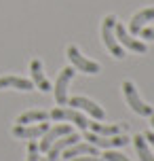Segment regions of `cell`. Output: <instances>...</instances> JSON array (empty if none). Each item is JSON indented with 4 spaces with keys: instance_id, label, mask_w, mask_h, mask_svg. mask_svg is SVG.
<instances>
[{
    "instance_id": "cell-1",
    "label": "cell",
    "mask_w": 154,
    "mask_h": 161,
    "mask_svg": "<svg viewBox=\"0 0 154 161\" xmlns=\"http://www.w3.org/2000/svg\"><path fill=\"white\" fill-rule=\"evenodd\" d=\"M114 25H116V17H114V15H105L104 21H101V40H104L105 49H108V51H110L114 57L122 59V57H125V51H122L121 42L116 40Z\"/></svg>"
},
{
    "instance_id": "cell-15",
    "label": "cell",
    "mask_w": 154,
    "mask_h": 161,
    "mask_svg": "<svg viewBox=\"0 0 154 161\" xmlns=\"http://www.w3.org/2000/svg\"><path fill=\"white\" fill-rule=\"evenodd\" d=\"M7 87H15V89H21V91H32L34 83L28 79H21V76H2L0 79V89H7Z\"/></svg>"
},
{
    "instance_id": "cell-17",
    "label": "cell",
    "mask_w": 154,
    "mask_h": 161,
    "mask_svg": "<svg viewBox=\"0 0 154 161\" xmlns=\"http://www.w3.org/2000/svg\"><path fill=\"white\" fill-rule=\"evenodd\" d=\"M133 144H135V151H137V155H139L141 161H154V155H152L150 146H148V140L144 136L137 134V136L133 138Z\"/></svg>"
},
{
    "instance_id": "cell-16",
    "label": "cell",
    "mask_w": 154,
    "mask_h": 161,
    "mask_svg": "<svg viewBox=\"0 0 154 161\" xmlns=\"http://www.w3.org/2000/svg\"><path fill=\"white\" fill-rule=\"evenodd\" d=\"M49 119L47 110H28V113L17 117V125H30V123H40V121Z\"/></svg>"
},
{
    "instance_id": "cell-12",
    "label": "cell",
    "mask_w": 154,
    "mask_h": 161,
    "mask_svg": "<svg viewBox=\"0 0 154 161\" xmlns=\"http://www.w3.org/2000/svg\"><path fill=\"white\" fill-rule=\"evenodd\" d=\"M152 19H154V7L144 8V11L135 13V15H133V19H131V24H129L131 36H137V34L141 32V28H144L148 21H152Z\"/></svg>"
},
{
    "instance_id": "cell-2",
    "label": "cell",
    "mask_w": 154,
    "mask_h": 161,
    "mask_svg": "<svg viewBox=\"0 0 154 161\" xmlns=\"http://www.w3.org/2000/svg\"><path fill=\"white\" fill-rule=\"evenodd\" d=\"M122 93H125V97H127V104L133 108V113H137L139 117H152V106H148L141 97H139L137 89H135V85L131 83V80H125L122 83Z\"/></svg>"
},
{
    "instance_id": "cell-23",
    "label": "cell",
    "mask_w": 154,
    "mask_h": 161,
    "mask_svg": "<svg viewBox=\"0 0 154 161\" xmlns=\"http://www.w3.org/2000/svg\"><path fill=\"white\" fill-rule=\"evenodd\" d=\"M144 138L148 140V144L154 148V131H146V134H144Z\"/></svg>"
},
{
    "instance_id": "cell-22",
    "label": "cell",
    "mask_w": 154,
    "mask_h": 161,
    "mask_svg": "<svg viewBox=\"0 0 154 161\" xmlns=\"http://www.w3.org/2000/svg\"><path fill=\"white\" fill-rule=\"evenodd\" d=\"M72 161H104L99 155H85V157H74Z\"/></svg>"
},
{
    "instance_id": "cell-6",
    "label": "cell",
    "mask_w": 154,
    "mask_h": 161,
    "mask_svg": "<svg viewBox=\"0 0 154 161\" xmlns=\"http://www.w3.org/2000/svg\"><path fill=\"white\" fill-rule=\"evenodd\" d=\"M114 34H116V40L121 42V47H127L129 51H135V53H146L148 51L146 42H141V40H137L135 36H131V34L125 30V25H122L121 21H116V25H114Z\"/></svg>"
},
{
    "instance_id": "cell-13",
    "label": "cell",
    "mask_w": 154,
    "mask_h": 161,
    "mask_svg": "<svg viewBox=\"0 0 154 161\" xmlns=\"http://www.w3.org/2000/svg\"><path fill=\"white\" fill-rule=\"evenodd\" d=\"M82 155H97V146L93 144H82V142H76V144L68 146L64 153H61V157H64L65 161H72L74 157H82Z\"/></svg>"
},
{
    "instance_id": "cell-19",
    "label": "cell",
    "mask_w": 154,
    "mask_h": 161,
    "mask_svg": "<svg viewBox=\"0 0 154 161\" xmlns=\"http://www.w3.org/2000/svg\"><path fill=\"white\" fill-rule=\"evenodd\" d=\"M104 161H131V159H127L125 155L116 153V151H112V148H105V153H104Z\"/></svg>"
},
{
    "instance_id": "cell-5",
    "label": "cell",
    "mask_w": 154,
    "mask_h": 161,
    "mask_svg": "<svg viewBox=\"0 0 154 161\" xmlns=\"http://www.w3.org/2000/svg\"><path fill=\"white\" fill-rule=\"evenodd\" d=\"M74 74H76V68L74 66H65L64 70L59 72V76H57V80H55V102L59 106L68 104V85L74 79Z\"/></svg>"
},
{
    "instance_id": "cell-11",
    "label": "cell",
    "mask_w": 154,
    "mask_h": 161,
    "mask_svg": "<svg viewBox=\"0 0 154 161\" xmlns=\"http://www.w3.org/2000/svg\"><path fill=\"white\" fill-rule=\"evenodd\" d=\"M78 140H80V136H78V134H74V131H72V134H68V136L57 138L55 142L49 146V151H47V161H55L57 157H59V155H61L65 148H68V146L76 144Z\"/></svg>"
},
{
    "instance_id": "cell-8",
    "label": "cell",
    "mask_w": 154,
    "mask_h": 161,
    "mask_svg": "<svg viewBox=\"0 0 154 161\" xmlns=\"http://www.w3.org/2000/svg\"><path fill=\"white\" fill-rule=\"evenodd\" d=\"M68 104L74 106V108H82L85 113H89L91 117L95 121H101L105 117V110L101 108V106L97 104V102H93V100H89V97H82V96H76V97H68Z\"/></svg>"
},
{
    "instance_id": "cell-21",
    "label": "cell",
    "mask_w": 154,
    "mask_h": 161,
    "mask_svg": "<svg viewBox=\"0 0 154 161\" xmlns=\"http://www.w3.org/2000/svg\"><path fill=\"white\" fill-rule=\"evenodd\" d=\"M141 38H146V40H154V25L152 28H141Z\"/></svg>"
},
{
    "instance_id": "cell-14",
    "label": "cell",
    "mask_w": 154,
    "mask_h": 161,
    "mask_svg": "<svg viewBox=\"0 0 154 161\" xmlns=\"http://www.w3.org/2000/svg\"><path fill=\"white\" fill-rule=\"evenodd\" d=\"M30 72H32V83L40 89V91H51V83L47 80V76H44V72H42V64L38 62V59H32Z\"/></svg>"
},
{
    "instance_id": "cell-4",
    "label": "cell",
    "mask_w": 154,
    "mask_h": 161,
    "mask_svg": "<svg viewBox=\"0 0 154 161\" xmlns=\"http://www.w3.org/2000/svg\"><path fill=\"white\" fill-rule=\"evenodd\" d=\"M65 53H68V59L72 62V66L76 68V70H80V72H87V74H97L99 70H101L97 62H93V59H87V57L82 55L80 51L74 47V45H70Z\"/></svg>"
},
{
    "instance_id": "cell-7",
    "label": "cell",
    "mask_w": 154,
    "mask_h": 161,
    "mask_svg": "<svg viewBox=\"0 0 154 161\" xmlns=\"http://www.w3.org/2000/svg\"><path fill=\"white\" fill-rule=\"evenodd\" d=\"M85 138L89 140V144L97 146V148H116V146H125L129 142V138L125 134H116V136H99V134H93V131H87Z\"/></svg>"
},
{
    "instance_id": "cell-20",
    "label": "cell",
    "mask_w": 154,
    "mask_h": 161,
    "mask_svg": "<svg viewBox=\"0 0 154 161\" xmlns=\"http://www.w3.org/2000/svg\"><path fill=\"white\" fill-rule=\"evenodd\" d=\"M25 161H40L38 159V144L34 140H30V144H28V159Z\"/></svg>"
},
{
    "instance_id": "cell-24",
    "label": "cell",
    "mask_w": 154,
    "mask_h": 161,
    "mask_svg": "<svg viewBox=\"0 0 154 161\" xmlns=\"http://www.w3.org/2000/svg\"><path fill=\"white\" fill-rule=\"evenodd\" d=\"M152 125H154V113H152Z\"/></svg>"
},
{
    "instance_id": "cell-10",
    "label": "cell",
    "mask_w": 154,
    "mask_h": 161,
    "mask_svg": "<svg viewBox=\"0 0 154 161\" xmlns=\"http://www.w3.org/2000/svg\"><path fill=\"white\" fill-rule=\"evenodd\" d=\"M47 129H49V123H44V121L36 123V125H15L13 127V136L19 138V140H36Z\"/></svg>"
},
{
    "instance_id": "cell-9",
    "label": "cell",
    "mask_w": 154,
    "mask_h": 161,
    "mask_svg": "<svg viewBox=\"0 0 154 161\" xmlns=\"http://www.w3.org/2000/svg\"><path fill=\"white\" fill-rule=\"evenodd\" d=\"M68 134H72V125H68V123H59V125H55V127H49L44 134H42V140H40V144H38V151L47 153L49 146L55 142L57 138L68 136Z\"/></svg>"
},
{
    "instance_id": "cell-3",
    "label": "cell",
    "mask_w": 154,
    "mask_h": 161,
    "mask_svg": "<svg viewBox=\"0 0 154 161\" xmlns=\"http://www.w3.org/2000/svg\"><path fill=\"white\" fill-rule=\"evenodd\" d=\"M49 119H53V121H72L76 127L85 129V131L89 127V119L82 113H78L76 108H53L49 113Z\"/></svg>"
},
{
    "instance_id": "cell-25",
    "label": "cell",
    "mask_w": 154,
    "mask_h": 161,
    "mask_svg": "<svg viewBox=\"0 0 154 161\" xmlns=\"http://www.w3.org/2000/svg\"><path fill=\"white\" fill-rule=\"evenodd\" d=\"M40 161H47V159H40Z\"/></svg>"
},
{
    "instance_id": "cell-18",
    "label": "cell",
    "mask_w": 154,
    "mask_h": 161,
    "mask_svg": "<svg viewBox=\"0 0 154 161\" xmlns=\"http://www.w3.org/2000/svg\"><path fill=\"white\" fill-rule=\"evenodd\" d=\"M89 127L93 134H99V136H116V134H121V125H104V123H97V121H89Z\"/></svg>"
}]
</instances>
